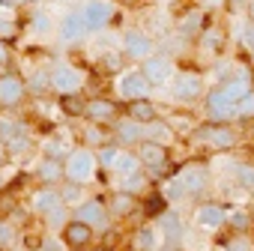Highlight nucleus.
Returning a JSON list of instances; mask_svg holds the SVG:
<instances>
[{
  "label": "nucleus",
  "instance_id": "1",
  "mask_svg": "<svg viewBox=\"0 0 254 251\" xmlns=\"http://www.w3.org/2000/svg\"><path fill=\"white\" fill-rule=\"evenodd\" d=\"M206 111L212 117V123H224L230 117H239L236 114V99L224 90V87H215L209 96H206Z\"/></svg>",
  "mask_w": 254,
  "mask_h": 251
},
{
  "label": "nucleus",
  "instance_id": "2",
  "mask_svg": "<svg viewBox=\"0 0 254 251\" xmlns=\"http://www.w3.org/2000/svg\"><path fill=\"white\" fill-rule=\"evenodd\" d=\"M93 171H96L93 153H87V150L69 153V159H66V177H69L72 183H87V180L93 177Z\"/></svg>",
  "mask_w": 254,
  "mask_h": 251
},
{
  "label": "nucleus",
  "instance_id": "3",
  "mask_svg": "<svg viewBox=\"0 0 254 251\" xmlns=\"http://www.w3.org/2000/svg\"><path fill=\"white\" fill-rule=\"evenodd\" d=\"M147 87H150V78L144 75V72H123L120 78H117V93L123 96V99H144V93H147Z\"/></svg>",
  "mask_w": 254,
  "mask_h": 251
},
{
  "label": "nucleus",
  "instance_id": "4",
  "mask_svg": "<svg viewBox=\"0 0 254 251\" xmlns=\"http://www.w3.org/2000/svg\"><path fill=\"white\" fill-rule=\"evenodd\" d=\"M81 84H84V75L78 69H72V66H57L51 72V90H57L60 96L63 93H78Z\"/></svg>",
  "mask_w": 254,
  "mask_h": 251
},
{
  "label": "nucleus",
  "instance_id": "5",
  "mask_svg": "<svg viewBox=\"0 0 254 251\" xmlns=\"http://www.w3.org/2000/svg\"><path fill=\"white\" fill-rule=\"evenodd\" d=\"M123 51L132 60H147V57H153V39L141 30H129L123 36Z\"/></svg>",
  "mask_w": 254,
  "mask_h": 251
},
{
  "label": "nucleus",
  "instance_id": "6",
  "mask_svg": "<svg viewBox=\"0 0 254 251\" xmlns=\"http://www.w3.org/2000/svg\"><path fill=\"white\" fill-rule=\"evenodd\" d=\"M197 138L200 141H206L209 147H215V150H227V147H233L236 144V135L227 129V126L221 123H212V126H203V129H197Z\"/></svg>",
  "mask_w": 254,
  "mask_h": 251
},
{
  "label": "nucleus",
  "instance_id": "7",
  "mask_svg": "<svg viewBox=\"0 0 254 251\" xmlns=\"http://www.w3.org/2000/svg\"><path fill=\"white\" fill-rule=\"evenodd\" d=\"M81 15L87 21V30H102L111 21V3H108V0H87Z\"/></svg>",
  "mask_w": 254,
  "mask_h": 251
},
{
  "label": "nucleus",
  "instance_id": "8",
  "mask_svg": "<svg viewBox=\"0 0 254 251\" xmlns=\"http://www.w3.org/2000/svg\"><path fill=\"white\" fill-rule=\"evenodd\" d=\"M138 159H141L153 174H162L165 165H168V150H165V144H159V141H144L141 150H138Z\"/></svg>",
  "mask_w": 254,
  "mask_h": 251
},
{
  "label": "nucleus",
  "instance_id": "9",
  "mask_svg": "<svg viewBox=\"0 0 254 251\" xmlns=\"http://www.w3.org/2000/svg\"><path fill=\"white\" fill-rule=\"evenodd\" d=\"M27 93V84L15 75H6L0 78V105H18Z\"/></svg>",
  "mask_w": 254,
  "mask_h": 251
},
{
  "label": "nucleus",
  "instance_id": "10",
  "mask_svg": "<svg viewBox=\"0 0 254 251\" xmlns=\"http://www.w3.org/2000/svg\"><path fill=\"white\" fill-rule=\"evenodd\" d=\"M63 239H66V245H72V248H84V245L93 239V224H87V221L75 218V221H69V224H66Z\"/></svg>",
  "mask_w": 254,
  "mask_h": 251
},
{
  "label": "nucleus",
  "instance_id": "11",
  "mask_svg": "<svg viewBox=\"0 0 254 251\" xmlns=\"http://www.w3.org/2000/svg\"><path fill=\"white\" fill-rule=\"evenodd\" d=\"M84 33H87V21H84L81 12L63 15V21H60V39H63V42H78Z\"/></svg>",
  "mask_w": 254,
  "mask_h": 251
},
{
  "label": "nucleus",
  "instance_id": "12",
  "mask_svg": "<svg viewBox=\"0 0 254 251\" xmlns=\"http://www.w3.org/2000/svg\"><path fill=\"white\" fill-rule=\"evenodd\" d=\"M197 93H200V78L194 72H180L174 81V96L183 102H191V99H197Z\"/></svg>",
  "mask_w": 254,
  "mask_h": 251
},
{
  "label": "nucleus",
  "instance_id": "13",
  "mask_svg": "<svg viewBox=\"0 0 254 251\" xmlns=\"http://www.w3.org/2000/svg\"><path fill=\"white\" fill-rule=\"evenodd\" d=\"M75 218H81V221H87V224H93V227H105L108 209H105L99 200H87V203H81V206L75 209Z\"/></svg>",
  "mask_w": 254,
  "mask_h": 251
},
{
  "label": "nucleus",
  "instance_id": "14",
  "mask_svg": "<svg viewBox=\"0 0 254 251\" xmlns=\"http://www.w3.org/2000/svg\"><path fill=\"white\" fill-rule=\"evenodd\" d=\"M144 75L150 78V84H165L171 78V60L168 57H147Z\"/></svg>",
  "mask_w": 254,
  "mask_h": 251
},
{
  "label": "nucleus",
  "instance_id": "15",
  "mask_svg": "<svg viewBox=\"0 0 254 251\" xmlns=\"http://www.w3.org/2000/svg\"><path fill=\"white\" fill-rule=\"evenodd\" d=\"M87 117L93 123H111L117 117V105L108 102V99H90L87 102Z\"/></svg>",
  "mask_w": 254,
  "mask_h": 251
},
{
  "label": "nucleus",
  "instance_id": "16",
  "mask_svg": "<svg viewBox=\"0 0 254 251\" xmlns=\"http://www.w3.org/2000/svg\"><path fill=\"white\" fill-rule=\"evenodd\" d=\"M224 206H218V203H203L200 209H197V224L200 227H221L224 224Z\"/></svg>",
  "mask_w": 254,
  "mask_h": 251
},
{
  "label": "nucleus",
  "instance_id": "17",
  "mask_svg": "<svg viewBox=\"0 0 254 251\" xmlns=\"http://www.w3.org/2000/svg\"><path fill=\"white\" fill-rule=\"evenodd\" d=\"M57 206H63V194H57L54 188H45V191H39V194L33 197V209H36V212H42V215L54 212Z\"/></svg>",
  "mask_w": 254,
  "mask_h": 251
},
{
  "label": "nucleus",
  "instance_id": "18",
  "mask_svg": "<svg viewBox=\"0 0 254 251\" xmlns=\"http://www.w3.org/2000/svg\"><path fill=\"white\" fill-rule=\"evenodd\" d=\"M117 135H120V141H126V144H135V141H141L144 138V123H138V120H120L117 123Z\"/></svg>",
  "mask_w": 254,
  "mask_h": 251
},
{
  "label": "nucleus",
  "instance_id": "19",
  "mask_svg": "<svg viewBox=\"0 0 254 251\" xmlns=\"http://www.w3.org/2000/svg\"><path fill=\"white\" fill-rule=\"evenodd\" d=\"M129 117L147 126V123H153V120H156V105H153V102H147V99H132V102H129Z\"/></svg>",
  "mask_w": 254,
  "mask_h": 251
},
{
  "label": "nucleus",
  "instance_id": "20",
  "mask_svg": "<svg viewBox=\"0 0 254 251\" xmlns=\"http://www.w3.org/2000/svg\"><path fill=\"white\" fill-rule=\"evenodd\" d=\"M63 174H66V165H63L60 159H48V162H39V180H42V183L54 186L57 180H63Z\"/></svg>",
  "mask_w": 254,
  "mask_h": 251
},
{
  "label": "nucleus",
  "instance_id": "21",
  "mask_svg": "<svg viewBox=\"0 0 254 251\" xmlns=\"http://www.w3.org/2000/svg\"><path fill=\"white\" fill-rule=\"evenodd\" d=\"M135 206H138V200H135L132 191H120V194L111 197V212H114V215H132Z\"/></svg>",
  "mask_w": 254,
  "mask_h": 251
},
{
  "label": "nucleus",
  "instance_id": "22",
  "mask_svg": "<svg viewBox=\"0 0 254 251\" xmlns=\"http://www.w3.org/2000/svg\"><path fill=\"white\" fill-rule=\"evenodd\" d=\"M60 111L69 114V117H81V114H87V102L78 93H63L60 96Z\"/></svg>",
  "mask_w": 254,
  "mask_h": 251
},
{
  "label": "nucleus",
  "instance_id": "23",
  "mask_svg": "<svg viewBox=\"0 0 254 251\" xmlns=\"http://www.w3.org/2000/svg\"><path fill=\"white\" fill-rule=\"evenodd\" d=\"M138 165H141V159H135L132 153H120L114 162V171L120 177H132V174H138Z\"/></svg>",
  "mask_w": 254,
  "mask_h": 251
},
{
  "label": "nucleus",
  "instance_id": "24",
  "mask_svg": "<svg viewBox=\"0 0 254 251\" xmlns=\"http://www.w3.org/2000/svg\"><path fill=\"white\" fill-rule=\"evenodd\" d=\"M180 180L186 183V188H189V191H200V188H203V183H206V171H203V168H189V171H183V174H180Z\"/></svg>",
  "mask_w": 254,
  "mask_h": 251
},
{
  "label": "nucleus",
  "instance_id": "25",
  "mask_svg": "<svg viewBox=\"0 0 254 251\" xmlns=\"http://www.w3.org/2000/svg\"><path fill=\"white\" fill-rule=\"evenodd\" d=\"M144 135H150V138H153V141H159V144H165V141H171V138H174V132L168 129V126H165V123H156V120L144 126Z\"/></svg>",
  "mask_w": 254,
  "mask_h": 251
},
{
  "label": "nucleus",
  "instance_id": "26",
  "mask_svg": "<svg viewBox=\"0 0 254 251\" xmlns=\"http://www.w3.org/2000/svg\"><path fill=\"white\" fill-rule=\"evenodd\" d=\"M18 135H24V126L21 123H15V120H0V141H12V138H18Z\"/></svg>",
  "mask_w": 254,
  "mask_h": 251
},
{
  "label": "nucleus",
  "instance_id": "27",
  "mask_svg": "<svg viewBox=\"0 0 254 251\" xmlns=\"http://www.w3.org/2000/svg\"><path fill=\"white\" fill-rule=\"evenodd\" d=\"M162 194H165V200H180L183 194H189V188H186V183L177 177V180H168V183H165V191H162Z\"/></svg>",
  "mask_w": 254,
  "mask_h": 251
},
{
  "label": "nucleus",
  "instance_id": "28",
  "mask_svg": "<svg viewBox=\"0 0 254 251\" xmlns=\"http://www.w3.org/2000/svg\"><path fill=\"white\" fill-rule=\"evenodd\" d=\"M159 221H162V227H165V233H168V239H177V236L183 233V224H180V218H177L174 212H165V215H162Z\"/></svg>",
  "mask_w": 254,
  "mask_h": 251
},
{
  "label": "nucleus",
  "instance_id": "29",
  "mask_svg": "<svg viewBox=\"0 0 254 251\" xmlns=\"http://www.w3.org/2000/svg\"><path fill=\"white\" fill-rule=\"evenodd\" d=\"M51 87V72H36L30 81H27V90L30 93H45Z\"/></svg>",
  "mask_w": 254,
  "mask_h": 251
},
{
  "label": "nucleus",
  "instance_id": "30",
  "mask_svg": "<svg viewBox=\"0 0 254 251\" xmlns=\"http://www.w3.org/2000/svg\"><path fill=\"white\" fill-rule=\"evenodd\" d=\"M236 114H239L242 120H254V93H251V90L236 102Z\"/></svg>",
  "mask_w": 254,
  "mask_h": 251
},
{
  "label": "nucleus",
  "instance_id": "31",
  "mask_svg": "<svg viewBox=\"0 0 254 251\" xmlns=\"http://www.w3.org/2000/svg\"><path fill=\"white\" fill-rule=\"evenodd\" d=\"M144 186H147V180H144V177H138V174H132V177H123V191H132V194H138V191H144Z\"/></svg>",
  "mask_w": 254,
  "mask_h": 251
},
{
  "label": "nucleus",
  "instance_id": "32",
  "mask_svg": "<svg viewBox=\"0 0 254 251\" xmlns=\"http://www.w3.org/2000/svg\"><path fill=\"white\" fill-rule=\"evenodd\" d=\"M135 245L141 248V251H150L153 245H156V233L147 227V230H138V239H135Z\"/></svg>",
  "mask_w": 254,
  "mask_h": 251
},
{
  "label": "nucleus",
  "instance_id": "33",
  "mask_svg": "<svg viewBox=\"0 0 254 251\" xmlns=\"http://www.w3.org/2000/svg\"><path fill=\"white\" fill-rule=\"evenodd\" d=\"M33 30L36 33H48L51 30V15L48 12H33Z\"/></svg>",
  "mask_w": 254,
  "mask_h": 251
},
{
  "label": "nucleus",
  "instance_id": "34",
  "mask_svg": "<svg viewBox=\"0 0 254 251\" xmlns=\"http://www.w3.org/2000/svg\"><path fill=\"white\" fill-rule=\"evenodd\" d=\"M117 156H120V150H117V147H102V150H99V165H105V168H114Z\"/></svg>",
  "mask_w": 254,
  "mask_h": 251
},
{
  "label": "nucleus",
  "instance_id": "35",
  "mask_svg": "<svg viewBox=\"0 0 254 251\" xmlns=\"http://www.w3.org/2000/svg\"><path fill=\"white\" fill-rule=\"evenodd\" d=\"M221 39H224L221 30H209V33L203 36V48H206V51H215V48H221Z\"/></svg>",
  "mask_w": 254,
  "mask_h": 251
},
{
  "label": "nucleus",
  "instance_id": "36",
  "mask_svg": "<svg viewBox=\"0 0 254 251\" xmlns=\"http://www.w3.org/2000/svg\"><path fill=\"white\" fill-rule=\"evenodd\" d=\"M45 153H48V156H54V159H63V156L69 153V147H66V144H60V141H48V144H45Z\"/></svg>",
  "mask_w": 254,
  "mask_h": 251
},
{
  "label": "nucleus",
  "instance_id": "37",
  "mask_svg": "<svg viewBox=\"0 0 254 251\" xmlns=\"http://www.w3.org/2000/svg\"><path fill=\"white\" fill-rule=\"evenodd\" d=\"M12 236H15L12 224H9V221H0V248H6V245L12 242Z\"/></svg>",
  "mask_w": 254,
  "mask_h": 251
},
{
  "label": "nucleus",
  "instance_id": "38",
  "mask_svg": "<svg viewBox=\"0 0 254 251\" xmlns=\"http://www.w3.org/2000/svg\"><path fill=\"white\" fill-rule=\"evenodd\" d=\"M236 177H239V183H242V186L254 188V168H236Z\"/></svg>",
  "mask_w": 254,
  "mask_h": 251
},
{
  "label": "nucleus",
  "instance_id": "39",
  "mask_svg": "<svg viewBox=\"0 0 254 251\" xmlns=\"http://www.w3.org/2000/svg\"><path fill=\"white\" fill-rule=\"evenodd\" d=\"M197 27H200V15H197V12L186 15V21H183V33H191V30H197Z\"/></svg>",
  "mask_w": 254,
  "mask_h": 251
},
{
  "label": "nucleus",
  "instance_id": "40",
  "mask_svg": "<svg viewBox=\"0 0 254 251\" xmlns=\"http://www.w3.org/2000/svg\"><path fill=\"white\" fill-rule=\"evenodd\" d=\"M221 251H251V242H245V239H233L227 248H221Z\"/></svg>",
  "mask_w": 254,
  "mask_h": 251
},
{
  "label": "nucleus",
  "instance_id": "41",
  "mask_svg": "<svg viewBox=\"0 0 254 251\" xmlns=\"http://www.w3.org/2000/svg\"><path fill=\"white\" fill-rule=\"evenodd\" d=\"M230 224L233 227H248V215L245 212H230Z\"/></svg>",
  "mask_w": 254,
  "mask_h": 251
},
{
  "label": "nucleus",
  "instance_id": "42",
  "mask_svg": "<svg viewBox=\"0 0 254 251\" xmlns=\"http://www.w3.org/2000/svg\"><path fill=\"white\" fill-rule=\"evenodd\" d=\"M102 63H105V69H111V72H117V69H120V57H117V54H105V60H102Z\"/></svg>",
  "mask_w": 254,
  "mask_h": 251
},
{
  "label": "nucleus",
  "instance_id": "43",
  "mask_svg": "<svg viewBox=\"0 0 254 251\" xmlns=\"http://www.w3.org/2000/svg\"><path fill=\"white\" fill-rule=\"evenodd\" d=\"M81 197V188L78 186H69L66 191H63V203H69V200H78Z\"/></svg>",
  "mask_w": 254,
  "mask_h": 251
},
{
  "label": "nucleus",
  "instance_id": "44",
  "mask_svg": "<svg viewBox=\"0 0 254 251\" xmlns=\"http://www.w3.org/2000/svg\"><path fill=\"white\" fill-rule=\"evenodd\" d=\"M242 39H245V45L254 48V24H245V27H242Z\"/></svg>",
  "mask_w": 254,
  "mask_h": 251
},
{
  "label": "nucleus",
  "instance_id": "45",
  "mask_svg": "<svg viewBox=\"0 0 254 251\" xmlns=\"http://www.w3.org/2000/svg\"><path fill=\"white\" fill-rule=\"evenodd\" d=\"M87 141L90 144H102V132L96 129V126H90V129H87Z\"/></svg>",
  "mask_w": 254,
  "mask_h": 251
},
{
  "label": "nucleus",
  "instance_id": "46",
  "mask_svg": "<svg viewBox=\"0 0 254 251\" xmlns=\"http://www.w3.org/2000/svg\"><path fill=\"white\" fill-rule=\"evenodd\" d=\"M162 206H165L162 197H153V200H150V212H162Z\"/></svg>",
  "mask_w": 254,
  "mask_h": 251
},
{
  "label": "nucleus",
  "instance_id": "47",
  "mask_svg": "<svg viewBox=\"0 0 254 251\" xmlns=\"http://www.w3.org/2000/svg\"><path fill=\"white\" fill-rule=\"evenodd\" d=\"M39 251H63V248H60V242H42Z\"/></svg>",
  "mask_w": 254,
  "mask_h": 251
},
{
  "label": "nucleus",
  "instance_id": "48",
  "mask_svg": "<svg viewBox=\"0 0 254 251\" xmlns=\"http://www.w3.org/2000/svg\"><path fill=\"white\" fill-rule=\"evenodd\" d=\"M6 60H9V51H6V45H3V42H0V66H3Z\"/></svg>",
  "mask_w": 254,
  "mask_h": 251
},
{
  "label": "nucleus",
  "instance_id": "49",
  "mask_svg": "<svg viewBox=\"0 0 254 251\" xmlns=\"http://www.w3.org/2000/svg\"><path fill=\"white\" fill-rule=\"evenodd\" d=\"M18 3V0H0V9H12Z\"/></svg>",
  "mask_w": 254,
  "mask_h": 251
},
{
  "label": "nucleus",
  "instance_id": "50",
  "mask_svg": "<svg viewBox=\"0 0 254 251\" xmlns=\"http://www.w3.org/2000/svg\"><path fill=\"white\" fill-rule=\"evenodd\" d=\"M12 30V24H6V21H0V36H3V33H9Z\"/></svg>",
  "mask_w": 254,
  "mask_h": 251
},
{
  "label": "nucleus",
  "instance_id": "51",
  "mask_svg": "<svg viewBox=\"0 0 254 251\" xmlns=\"http://www.w3.org/2000/svg\"><path fill=\"white\" fill-rule=\"evenodd\" d=\"M224 0H203V6H221Z\"/></svg>",
  "mask_w": 254,
  "mask_h": 251
},
{
  "label": "nucleus",
  "instance_id": "52",
  "mask_svg": "<svg viewBox=\"0 0 254 251\" xmlns=\"http://www.w3.org/2000/svg\"><path fill=\"white\" fill-rule=\"evenodd\" d=\"M6 159V141H0V162Z\"/></svg>",
  "mask_w": 254,
  "mask_h": 251
},
{
  "label": "nucleus",
  "instance_id": "53",
  "mask_svg": "<svg viewBox=\"0 0 254 251\" xmlns=\"http://www.w3.org/2000/svg\"><path fill=\"white\" fill-rule=\"evenodd\" d=\"M123 3H126V6H135V3H141V0H123Z\"/></svg>",
  "mask_w": 254,
  "mask_h": 251
},
{
  "label": "nucleus",
  "instance_id": "54",
  "mask_svg": "<svg viewBox=\"0 0 254 251\" xmlns=\"http://www.w3.org/2000/svg\"><path fill=\"white\" fill-rule=\"evenodd\" d=\"M251 18H254V3H251Z\"/></svg>",
  "mask_w": 254,
  "mask_h": 251
},
{
  "label": "nucleus",
  "instance_id": "55",
  "mask_svg": "<svg viewBox=\"0 0 254 251\" xmlns=\"http://www.w3.org/2000/svg\"><path fill=\"white\" fill-rule=\"evenodd\" d=\"M0 186H3V180H0Z\"/></svg>",
  "mask_w": 254,
  "mask_h": 251
}]
</instances>
